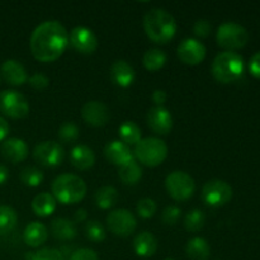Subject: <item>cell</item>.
<instances>
[{"mask_svg":"<svg viewBox=\"0 0 260 260\" xmlns=\"http://www.w3.org/2000/svg\"><path fill=\"white\" fill-rule=\"evenodd\" d=\"M19 178L20 182L24 185L30 188H36L42 184L43 179H45V175H43L42 170H40L38 168L27 167L20 172Z\"/></svg>","mask_w":260,"mask_h":260,"instance_id":"cell-31","label":"cell"},{"mask_svg":"<svg viewBox=\"0 0 260 260\" xmlns=\"http://www.w3.org/2000/svg\"><path fill=\"white\" fill-rule=\"evenodd\" d=\"M8 179H9V170H8L5 165L0 164V187L4 185Z\"/></svg>","mask_w":260,"mask_h":260,"instance_id":"cell-45","label":"cell"},{"mask_svg":"<svg viewBox=\"0 0 260 260\" xmlns=\"http://www.w3.org/2000/svg\"><path fill=\"white\" fill-rule=\"evenodd\" d=\"M81 117L91 127H103L111 118L108 107L99 101H90L81 108Z\"/></svg>","mask_w":260,"mask_h":260,"instance_id":"cell-14","label":"cell"},{"mask_svg":"<svg viewBox=\"0 0 260 260\" xmlns=\"http://www.w3.org/2000/svg\"><path fill=\"white\" fill-rule=\"evenodd\" d=\"M68 30L57 20L41 23L30 35V52L40 62H53L58 60L68 48Z\"/></svg>","mask_w":260,"mask_h":260,"instance_id":"cell-1","label":"cell"},{"mask_svg":"<svg viewBox=\"0 0 260 260\" xmlns=\"http://www.w3.org/2000/svg\"><path fill=\"white\" fill-rule=\"evenodd\" d=\"M134 155L145 167H159L168 157V146L157 137H146L136 145Z\"/></svg>","mask_w":260,"mask_h":260,"instance_id":"cell-5","label":"cell"},{"mask_svg":"<svg viewBox=\"0 0 260 260\" xmlns=\"http://www.w3.org/2000/svg\"><path fill=\"white\" fill-rule=\"evenodd\" d=\"M175 18L161 8L149 10L144 17V29L147 37L155 43L165 45L174 38L177 33Z\"/></svg>","mask_w":260,"mask_h":260,"instance_id":"cell-2","label":"cell"},{"mask_svg":"<svg viewBox=\"0 0 260 260\" xmlns=\"http://www.w3.org/2000/svg\"><path fill=\"white\" fill-rule=\"evenodd\" d=\"M245 63L243 56L234 51H223L213 60L211 73L218 83L230 84L243 75Z\"/></svg>","mask_w":260,"mask_h":260,"instance_id":"cell-4","label":"cell"},{"mask_svg":"<svg viewBox=\"0 0 260 260\" xmlns=\"http://www.w3.org/2000/svg\"><path fill=\"white\" fill-rule=\"evenodd\" d=\"M180 216H182V210L178 206H168L161 213V221L164 225L167 226H174L177 225L179 221Z\"/></svg>","mask_w":260,"mask_h":260,"instance_id":"cell-37","label":"cell"},{"mask_svg":"<svg viewBox=\"0 0 260 260\" xmlns=\"http://www.w3.org/2000/svg\"><path fill=\"white\" fill-rule=\"evenodd\" d=\"M104 156L109 162L117 165L118 168L135 160L134 151L129 149L128 145L119 141V140H114V141H111L106 145Z\"/></svg>","mask_w":260,"mask_h":260,"instance_id":"cell-17","label":"cell"},{"mask_svg":"<svg viewBox=\"0 0 260 260\" xmlns=\"http://www.w3.org/2000/svg\"><path fill=\"white\" fill-rule=\"evenodd\" d=\"M119 137L121 141L124 142L126 145L131 146V145H137L142 140L141 129L137 126L135 122L126 121L121 124L118 129Z\"/></svg>","mask_w":260,"mask_h":260,"instance_id":"cell-29","label":"cell"},{"mask_svg":"<svg viewBox=\"0 0 260 260\" xmlns=\"http://www.w3.org/2000/svg\"><path fill=\"white\" fill-rule=\"evenodd\" d=\"M51 233L57 240H73L76 236V226L68 218L58 217L51 222Z\"/></svg>","mask_w":260,"mask_h":260,"instance_id":"cell-24","label":"cell"},{"mask_svg":"<svg viewBox=\"0 0 260 260\" xmlns=\"http://www.w3.org/2000/svg\"><path fill=\"white\" fill-rule=\"evenodd\" d=\"M142 63L146 70L154 73V71L164 68V65L167 63V55L164 51L159 50V48H151L145 52L144 57H142Z\"/></svg>","mask_w":260,"mask_h":260,"instance_id":"cell-28","label":"cell"},{"mask_svg":"<svg viewBox=\"0 0 260 260\" xmlns=\"http://www.w3.org/2000/svg\"><path fill=\"white\" fill-rule=\"evenodd\" d=\"M86 218H88V212H86L85 208H79L74 216L75 222H84V221H86Z\"/></svg>","mask_w":260,"mask_h":260,"instance_id":"cell-44","label":"cell"},{"mask_svg":"<svg viewBox=\"0 0 260 260\" xmlns=\"http://www.w3.org/2000/svg\"><path fill=\"white\" fill-rule=\"evenodd\" d=\"M106 230L98 221H89L85 225V236L94 243H101L106 239Z\"/></svg>","mask_w":260,"mask_h":260,"instance_id":"cell-34","label":"cell"},{"mask_svg":"<svg viewBox=\"0 0 260 260\" xmlns=\"http://www.w3.org/2000/svg\"><path fill=\"white\" fill-rule=\"evenodd\" d=\"M33 157L40 165L56 168L62 164L65 159V150L56 141H43L35 147Z\"/></svg>","mask_w":260,"mask_h":260,"instance_id":"cell-11","label":"cell"},{"mask_svg":"<svg viewBox=\"0 0 260 260\" xmlns=\"http://www.w3.org/2000/svg\"><path fill=\"white\" fill-rule=\"evenodd\" d=\"M27 260H65L62 253L57 249H40L37 253H28Z\"/></svg>","mask_w":260,"mask_h":260,"instance_id":"cell-36","label":"cell"},{"mask_svg":"<svg viewBox=\"0 0 260 260\" xmlns=\"http://www.w3.org/2000/svg\"><path fill=\"white\" fill-rule=\"evenodd\" d=\"M52 196L56 201H58L62 205H74L80 201L86 194V183L83 178L75 174H65L58 175L52 182Z\"/></svg>","mask_w":260,"mask_h":260,"instance_id":"cell-3","label":"cell"},{"mask_svg":"<svg viewBox=\"0 0 260 260\" xmlns=\"http://www.w3.org/2000/svg\"><path fill=\"white\" fill-rule=\"evenodd\" d=\"M216 40L220 47L228 51L239 50L249 41V33L245 27L234 22H226L217 29Z\"/></svg>","mask_w":260,"mask_h":260,"instance_id":"cell-7","label":"cell"},{"mask_svg":"<svg viewBox=\"0 0 260 260\" xmlns=\"http://www.w3.org/2000/svg\"><path fill=\"white\" fill-rule=\"evenodd\" d=\"M9 129H10L9 123L5 121V118H3V117L0 116V141L7 140L8 134H9Z\"/></svg>","mask_w":260,"mask_h":260,"instance_id":"cell-43","label":"cell"},{"mask_svg":"<svg viewBox=\"0 0 260 260\" xmlns=\"http://www.w3.org/2000/svg\"><path fill=\"white\" fill-rule=\"evenodd\" d=\"M0 112L13 119H23L29 114V103L19 91L4 90L0 93Z\"/></svg>","mask_w":260,"mask_h":260,"instance_id":"cell-8","label":"cell"},{"mask_svg":"<svg viewBox=\"0 0 260 260\" xmlns=\"http://www.w3.org/2000/svg\"><path fill=\"white\" fill-rule=\"evenodd\" d=\"M17 212L9 206H0V235L9 234L17 226Z\"/></svg>","mask_w":260,"mask_h":260,"instance_id":"cell-30","label":"cell"},{"mask_svg":"<svg viewBox=\"0 0 260 260\" xmlns=\"http://www.w3.org/2000/svg\"><path fill=\"white\" fill-rule=\"evenodd\" d=\"M118 177L124 184L135 185L141 180L142 168L140 167L139 162H136V160H132L118 168Z\"/></svg>","mask_w":260,"mask_h":260,"instance_id":"cell-26","label":"cell"},{"mask_svg":"<svg viewBox=\"0 0 260 260\" xmlns=\"http://www.w3.org/2000/svg\"><path fill=\"white\" fill-rule=\"evenodd\" d=\"M56 207H57V201L50 193H40L32 201V210L38 217H48L55 212Z\"/></svg>","mask_w":260,"mask_h":260,"instance_id":"cell-23","label":"cell"},{"mask_svg":"<svg viewBox=\"0 0 260 260\" xmlns=\"http://www.w3.org/2000/svg\"><path fill=\"white\" fill-rule=\"evenodd\" d=\"M167 98H168L167 93H165L164 90H161V89H156L151 95L152 102L156 104V107H162V104L167 102Z\"/></svg>","mask_w":260,"mask_h":260,"instance_id":"cell-42","label":"cell"},{"mask_svg":"<svg viewBox=\"0 0 260 260\" xmlns=\"http://www.w3.org/2000/svg\"><path fill=\"white\" fill-rule=\"evenodd\" d=\"M185 251H187L188 258L190 260H207L210 258L211 248L206 239L196 236L188 241Z\"/></svg>","mask_w":260,"mask_h":260,"instance_id":"cell-25","label":"cell"},{"mask_svg":"<svg viewBox=\"0 0 260 260\" xmlns=\"http://www.w3.org/2000/svg\"><path fill=\"white\" fill-rule=\"evenodd\" d=\"M79 135H80V129L73 122H65L63 124H61V127L57 131L58 139L62 142H66V144L75 141L79 137Z\"/></svg>","mask_w":260,"mask_h":260,"instance_id":"cell-33","label":"cell"},{"mask_svg":"<svg viewBox=\"0 0 260 260\" xmlns=\"http://www.w3.org/2000/svg\"><path fill=\"white\" fill-rule=\"evenodd\" d=\"M137 215L142 218H151L154 217L157 211V205L151 198H142L137 202L136 206Z\"/></svg>","mask_w":260,"mask_h":260,"instance_id":"cell-35","label":"cell"},{"mask_svg":"<svg viewBox=\"0 0 260 260\" xmlns=\"http://www.w3.org/2000/svg\"><path fill=\"white\" fill-rule=\"evenodd\" d=\"M147 124L159 135H168L173 128L172 113L164 107H152L147 112Z\"/></svg>","mask_w":260,"mask_h":260,"instance_id":"cell-16","label":"cell"},{"mask_svg":"<svg viewBox=\"0 0 260 260\" xmlns=\"http://www.w3.org/2000/svg\"><path fill=\"white\" fill-rule=\"evenodd\" d=\"M165 260H175V259H165Z\"/></svg>","mask_w":260,"mask_h":260,"instance_id":"cell-46","label":"cell"},{"mask_svg":"<svg viewBox=\"0 0 260 260\" xmlns=\"http://www.w3.org/2000/svg\"><path fill=\"white\" fill-rule=\"evenodd\" d=\"M107 226L114 235L127 238L135 233L137 228V221L131 211L126 208H119V210L109 212V215L107 216Z\"/></svg>","mask_w":260,"mask_h":260,"instance_id":"cell-10","label":"cell"},{"mask_svg":"<svg viewBox=\"0 0 260 260\" xmlns=\"http://www.w3.org/2000/svg\"><path fill=\"white\" fill-rule=\"evenodd\" d=\"M165 188H167L168 194L173 200L182 202L193 197L196 192V183L188 173L175 170L170 173L165 179Z\"/></svg>","mask_w":260,"mask_h":260,"instance_id":"cell-6","label":"cell"},{"mask_svg":"<svg viewBox=\"0 0 260 260\" xmlns=\"http://www.w3.org/2000/svg\"><path fill=\"white\" fill-rule=\"evenodd\" d=\"M69 42L78 52L90 55L98 48V38L95 33L86 27H75L69 35Z\"/></svg>","mask_w":260,"mask_h":260,"instance_id":"cell-12","label":"cell"},{"mask_svg":"<svg viewBox=\"0 0 260 260\" xmlns=\"http://www.w3.org/2000/svg\"><path fill=\"white\" fill-rule=\"evenodd\" d=\"M69 260H99L98 254L93 250V249L83 248L79 250L74 251L70 255Z\"/></svg>","mask_w":260,"mask_h":260,"instance_id":"cell-40","label":"cell"},{"mask_svg":"<svg viewBox=\"0 0 260 260\" xmlns=\"http://www.w3.org/2000/svg\"><path fill=\"white\" fill-rule=\"evenodd\" d=\"M48 238V231L43 223L38 222V221H33L30 222L27 228L24 229V234H23V239L24 243L30 248H38L42 244L46 243Z\"/></svg>","mask_w":260,"mask_h":260,"instance_id":"cell-22","label":"cell"},{"mask_svg":"<svg viewBox=\"0 0 260 260\" xmlns=\"http://www.w3.org/2000/svg\"><path fill=\"white\" fill-rule=\"evenodd\" d=\"M3 157L13 164L24 161L29 154V147L27 142L18 137H10L3 141L2 147H0Z\"/></svg>","mask_w":260,"mask_h":260,"instance_id":"cell-15","label":"cell"},{"mask_svg":"<svg viewBox=\"0 0 260 260\" xmlns=\"http://www.w3.org/2000/svg\"><path fill=\"white\" fill-rule=\"evenodd\" d=\"M70 162L78 170H88L95 164V154L85 145H78L70 152Z\"/></svg>","mask_w":260,"mask_h":260,"instance_id":"cell-20","label":"cell"},{"mask_svg":"<svg viewBox=\"0 0 260 260\" xmlns=\"http://www.w3.org/2000/svg\"><path fill=\"white\" fill-rule=\"evenodd\" d=\"M0 71L3 79L13 86H20L28 81L27 70L17 60H7L0 68Z\"/></svg>","mask_w":260,"mask_h":260,"instance_id":"cell-18","label":"cell"},{"mask_svg":"<svg viewBox=\"0 0 260 260\" xmlns=\"http://www.w3.org/2000/svg\"><path fill=\"white\" fill-rule=\"evenodd\" d=\"M249 71L255 78H260V51L251 56L250 61H249Z\"/></svg>","mask_w":260,"mask_h":260,"instance_id":"cell-41","label":"cell"},{"mask_svg":"<svg viewBox=\"0 0 260 260\" xmlns=\"http://www.w3.org/2000/svg\"><path fill=\"white\" fill-rule=\"evenodd\" d=\"M135 253L141 258H150L157 250V240L150 231H142L134 239Z\"/></svg>","mask_w":260,"mask_h":260,"instance_id":"cell-21","label":"cell"},{"mask_svg":"<svg viewBox=\"0 0 260 260\" xmlns=\"http://www.w3.org/2000/svg\"><path fill=\"white\" fill-rule=\"evenodd\" d=\"M118 192L112 185H104L95 193V203L102 210H109L118 202Z\"/></svg>","mask_w":260,"mask_h":260,"instance_id":"cell-27","label":"cell"},{"mask_svg":"<svg viewBox=\"0 0 260 260\" xmlns=\"http://www.w3.org/2000/svg\"><path fill=\"white\" fill-rule=\"evenodd\" d=\"M111 79L116 85L128 88L136 79L134 68L124 60H117L111 66Z\"/></svg>","mask_w":260,"mask_h":260,"instance_id":"cell-19","label":"cell"},{"mask_svg":"<svg viewBox=\"0 0 260 260\" xmlns=\"http://www.w3.org/2000/svg\"><path fill=\"white\" fill-rule=\"evenodd\" d=\"M28 83H29V85L32 86L33 89H36V90L38 91H42L48 88V85H50V79H48L45 74L36 73L28 78Z\"/></svg>","mask_w":260,"mask_h":260,"instance_id":"cell-38","label":"cell"},{"mask_svg":"<svg viewBox=\"0 0 260 260\" xmlns=\"http://www.w3.org/2000/svg\"><path fill=\"white\" fill-rule=\"evenodd\" d=\"M212 30V24L207 19H200L193 25V33L200 38H207Z\"/></svg>","mask_w":260,"mask_h":260,"instance_id":"cell-39","label":"cell"},{"mask_svg":"<svg viewBox=\"0 0 260 260\" xmlns=\"http://www.w3.org/2000/svg\"><path fill=\"white\" fill-rule=\"evenodd\" d=\"M206 223V215L203 211L194 208V210L189 211L184 218V226L188 231L190 233H197V231L202 230L203 226Z\"/></svg>","mask_w":260,"mask_h":260,"instance_id":"cell-32","label":"cell"},{"mask_svg":"<svg viewBox=\"0 0 260 260\" xmlns=\"http://www.w3.org/2000/svg\"><path fill=\"white\" fill-rule=\"evenodd\" d=\"M177 53L183 63L194 66L200 65L205 60L207 51L201 41L196 40V38H185L178 46Z\"/></svg>","mask_w":260,"mask_h":260,"instance_id":"cell-13","label":"cell"},{"mask_svg":"<svg viewBox=\"0 0 260 260\" xmlns=\"http://www.w3.org/2000/svg\"><path fill=\"white\" fill-rule=\"evenodd\" d=\"M233 198V188L221 179L208 180L202 188V200L211 207H221Z\"/></svg>","mask_w":260,"mask_h":260,"instance_id":"cell-9","label":"cell"}]
</instances>
